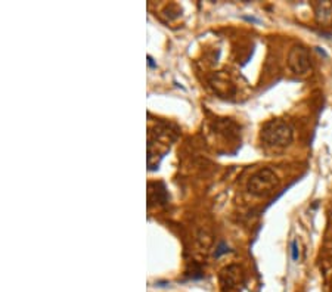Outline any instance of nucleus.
<instances>
[{"label": "nucleus", "instance_id": "f257e3e1", "mask_svg": "<svg viewBox=\"0 0 332 292\" xmlns=\"http://www.w3.org/2000/svg\"><path fill=\"white\" fill-rule=\"evenodd\" d=\"M260 139L267 146L286 147L294 140V130L286 121H283L280 118H274V119L267 121L261 127Z\"/></svg>", "mask_w": 332, "mask_h": 292}, {"label": "nucleus", "instance_id": "f03ea898", "mask_svg": "<svg viewBox=\"0 0 332 292\" xmlns=\"http://www.w3.org/2000/svg\"><path fill=\"white\" fill-rule=\"evenodd\" d=\"M279 186V178L276 173L272 168H260L255 171L246 181V190L257 196V198H266L272 195Z\"/></svg>", "mask_w": 332, "mask_h": 292}, {"label": "nucleus", "instance_id": "7ed1b4c3", "mask_svg": "<svg viewBox=\"0 0 332 292\" xmlns=\"http://www.w3.org/2000/svg\"><path fill=\"white\" fill-rule=\"evenodd\" d=\"M288 66L294 74H298V75L307 74L311 68V59H310L308 49L302 44L292 46L288 53Z\"/></svg>", "mask_w": 332, "mask_h": 292}, {"label": "nucleus", "instance_id": "20e7f679", "mask_svg": "<svg viewBox=\"0 0 332 292\" xmlns=\"http://www.w3.org/2000/svg\"><path fill=\"white\" fill-rule=\"evenodd\" d=\"M220 280L221 285L227 289H233V288H239V285L243 283V273L242 268L239 265H227L226 268H223L221 274H220Z\"/></svg>", "mask_w": 332, "mask_h": 292}, {"label": "nucleus", "instance_id": "39448f33", "mask_svg": "<svg viewBox=\"0 0 332 292\" xmlns=\"http://www.w3.org/2000/svg\"><path fill=\"white\" fill-rule=\"evenodd\" d=\"M314 18L320 25L332 24V1L323 0L314 3Z\"/></svg>", "mask_w": 332, "mask_h": 292}, {"label": "nucleus", "instance_id": "423d86ee", "mask_svg": "<svg viewBox=\"0 0 332 292\" xmlns=\"http://www.w3.org/2000/svg\"><path fill=\"white\" fill-rule=\"evenodd\" d=\"M291 257L295 263L300 260V248H298V242L295 239L291 242Z\"/></svg>", "mask_w": 332, "mask_h": 292}, {"label": "nucleus", "instance_id": "0eeeda50", "mask_svg": "<svg viewBox=\"0 0 332 292\" xmlns=\"http://www.w3.org/2000/svg\"><path fill=\"white\" fill-rule=\"evenodd\" d=\"M227 252H230L229 246H227L224 242H220L218 246H217V249H215V252H214V257L217 258V257H220V255H223V254H227Z\"/></svg>", "mask_w": 332, "mask_h": 292}, {"label": "nucleus", "instance_id": "6e6552de", "mask_svg": "<svg viewBox=\"0 0 332 292\" xmlns=\"http://www.w3.org/2000/svg\"><path fill=\"white\" fill-rule=\"evenodd\" d=\"M148 63H149V66H151V68H156V65L153 63V59H152L151 56H148Z\"/></svg>", "mask_w": 332, "mask_h": 292}]
</instances>
